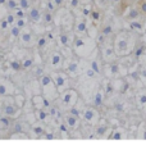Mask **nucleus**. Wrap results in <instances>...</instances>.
Listing matches in <instances>:
<instances>
[{
    "instance_id": "f257e3e1",
    "label": "nucleus",
    "mask_w": 146,
    "mask_h": 150,
    "mask_svg": "<svg viewBox=\"0 0 146 150\" xmlns=\"http://www.w3.org/2000/svg\"><path fill=\"white\" fill-rule=\"evenodd\" d=\"M73 54L81 59H89L97 49V42L89 36H76L72 45Z\"/></svg>"
},
{
    "instance_id": "f03ea898",
    "label": "nucleus",
    "mask_w": 146,
    "mask_h": 150,
    "mask_svg": "<svg viewBox=\"0 0 146 150\" xmlns=\"http://www.w3.org/2000/svg\"><path fill=\"white\" fill-rule=\"evenodd\" d=\"M39 85H40V88H41V91H42L41 94L49 101L53 103V101H56L58 99H59L60 94H59V91H58V88L55 86V83H54L50 73H44L42 76L39 78Z\"/></svg>"
},
{
    "instance_id": "7ed1b4c3",
    "label": "nucleus",
    "mask_w": 146,
    "mask_h": 150,
    "mask_svg": "<svg viewBox=\"0 0 146 150\" xmlns=\"http://www.w3.org/2000/svg\"><path fill=\"white\" fill-rule=\"evenodd\" d=\"M66 60H68V64H64V72L71 78H77L81 74H83L85 69L87 68V60L81 59L74 54L71 59H66Z\"/></svg>"
},
{
    "instance_id": "20e7f679",
    "label": "nucleus",
    "mask_w": 146,
    "mask_h": 150,
    "mask_svg": "<svg viewBox=\"0 0 146 150\" xmlns=\"http://www.w3.org/2000/svg\"><path fill=\"white\" fill-rule=\"evenodd\" d=\"M56 101L59 103L58 107H59L60 110L68 112L69 109H72L73 107L77 105V103L80 101V95L74 88H68L67 91H64L63 94H60V96Z\"/></svg>"
},
{
    "instance_id": "39448f33",
    "label": "nucleus",
    "mask_w": 146,
    "mask_h": 150,
    "mask_svg": "<svg viewBox=\"0 0 146 150\" xmlns=\"http://www.w3.org/2000/svg\"><path fill=\"white\" fill-rule=\"evenodd\" d=\"M21 112L22 109L17 107L14 99H13V95L0 99V114L6 115V117L12 119H16L21 115Z\"/></svg>"
},
{
    "instance_id": "423d86ee",
    "label": "nucleus",
    "mask_w": 146,
    "mask_h": 150,
    "mask_svg": "<svg viewBox=\"0 0 146 150\" xmlns=\"http://www.w3.org/2000/svg\"><path fill=\"white\" fill-rule=\"evenodd\" d=\"M114 50L118 57H124L131 52L130 35L126 32L118 33L114 39Z\"/></svg>"
},
{
    "instance_id": "0eeeda50",
    "label": "nucleus",
    "mask_w": 146,
    "mask_h": 150,
    "mask_svg": "<svg viewBox=\"0 0 146 150\" xmlns=\"http://www.w3.org/2000/svg\"><path fill=\"white\" fill-rule=\"evenodd\" d=\"M49 73L51 76L59 94H63L64 91L71 88V77L64 71H54V72H49Z\"/></svg>"
},
{
    "instance_id": "6e6552de",
    "label": "nucleus",
    "mask_w": 146,
    "mask_h": 150,
    "mask_svg": "<svg viewBox=\"0 0 146 150\" xmlns=\"http://www.w3.org/2000/svg\"><path fill=\"white\" fill-rule=\"evenodd\" d=\"M64 63H66V58L62 52H53L46 60V66L50 68V72L63 69Z\"/></svg>"
},
{
    "instance_id": "1a4fd4ad",
    "label": "nucleus",
    "mask_w": 146,
    "mask_h": 150,
    "mask_svg": "<svg viewBox=\"0 0 146 150\" xmlns=\"http://www.w3.org/2000/svg\"><path fill=\"white\" fill-rule=\"evenodd\" d=\"M76 36H87V31H89V25L85 17H76L73 22V30Z\"/></svg>"
},
{
    "instance_id": "9d476101",
    "label": "nucleus",
    "mask_w": 146,
    "mask_h": 150,
    "mask_svg": "<svg viewBox=\"0 0 146 150\" xmlns=\"http://www.w3.org/2000/svg\"><path fill=\"white\" fill-rule=\"evenodd\" d=\"M101 47V58H103V63L104 64H108V63H113L115 62L117 59V53L114 50V46H111L109 42L105 44L104 46H100Z\"/></svg>"
},
{
    "instance_id": "9b49d317",
    "label": "nucleus",
    "mask_w": 146,
    "mask_h": 150,
    "mask_svg": "<svg viewBox=\"0 0 146 150\" xmlns=\"http://www.w3.org/2000/svg\"><path fill=\"white\" fill-rule=\"evenodd\" d=\"M82 119L85 122H87V123H90V125H96L100 119V114H99V112L96 110L95 107H86L83 109Z\"/></svg>"
},
{
    "instance_id": "f8f14e48",
    "label": "nucleus",
    "mask_w": 146,
    "mask_h": 150,
    "mask_svg": "<svg viewBox=\"0 0 146 150\" xmlns=\"http://www.w3.org/2000/svg\"><path fill=\"white\" fill-rule=\"evenodd\" d=\"M31 103L32 107L35 108V110H37V109H47L49 110V108L53 105L51 101L47 100L42 94H35L31 99Z\"/></svg>"
},
{
    "instance_id": "ddd939ff",
    "label": "nucleus",
    "mask_w": 146,
    "mask_h": 150,
    "mask_svg": "<svg viewBox=\"0 0 146 150\" xmlns=\"http://www.w3.org/2000/svg\"><path fill=\"white\" fill-rule=\"evenodd\" d=\"M74 37H76V35H74L73 31H71V32L63 31V32H60L59 35H58L56 42H58V45H59L60 47H68V46L72 47Z\"/></svg>"
},
{
    "instance_id": "4468645a",
    "label": "nucleus",
    "mask_w": 146,
    "mask_h": 150,
    "mask_svg": "<svg viewBox=\"0 0 146 150\" xmlns=\"http://www.w3.org/2000/svg\"><path fill=\"white\" fill-rule=\"evenodd\" d=\"M121 71H122V67H121L118 63L113 62V63L104 64L103 73H104L107 77H115V76H119V74H121Z\"/></svg>"
},
{
    "instance_id": "2eb2a0df",
    "label": "nucleus",
    "mask_w": 146,
    "mask_h": 150,
    "mask_svg": "<svg viewBox=\"0 0 146 150\" xmlns=\"http://www.w3.org/2000/svg\"><path fill=\"white\" fill-rule=\"evenodd\" d=\"M63 122L67 125V127L69 128V131H74V129H77L80 127V118H77V117H74L73 114H71V113H64L63 115Z\"/></svg>"
},
{
    "instance_id": "dca6fc26",
    "label": "nucleus",
    "mask_w": 146,
    "mask_h": 150,
    "mask_svg": "<svg viewBox=\"0 0 146 150\" xmlns=\"http://www.w3.org/2000/svg\"><path fill=\"white\" fill-rule=\"evenodd\" d=\"M19 41L23 46L26 47H31L35 45V37H33L32 32L30 30H22V33H21V37H19Z\"/></svg>"
},
{
    "instance_id": "f3484780",
    "label": "nucleus",
    "mask_w": 146,
    "mask_h": 150,
    "mask_svg": "<svg viewBox=\"0 0 146 150\" xmlns=\"http://www.w3.org/2000/svg\"><path fill=\"white\" fill-rule=\"evenodd\" d=\"M14 87L11 83H6L4 80H0V98H5V96H11L14 95Z\"/></svg>"
},
{
    "instance_id": "a211bd4d",
    "label": "nucleus",
    "mask_w": 146,
    "mask_h": 150,
    "mask_svg": "<svg viewBox=\"0 0 146 150\" xmlns=\"http://www.w3.org/2000/svg\"><path fill=\"white\" fill-rule=\"evenodd\" d=\"M30 131H31L33 137H42L46 132L45 127H44V123H41V122H36V123L31 125L30 126Z\"/></svg>"
},
{
    "instance_id": "6ab92c4d",
    "label": "nucleus",
    "mask_w": 146,
    "mask_h": 150,
    "mask_svg": "<svg viewBox=\"0 0 146 150\" xmlns=\"http://www.w3.org/2000/svg\"><path fill=\"white\" fill-rule=\"evenodd\" d=\"M35 115L37 122H41V123H49L50 119H53L50 117V113L47 109H37V110H35Z\"/></svg>"
},
{
    "instance_id": "aec40b11",
    "label": "nucleus",
    "mask_w": 146,
    "mask_h": 150,
    "mask_svg": "<svg viewBox=\"0 0 146 150\" xmlns=\"http://www.w3.org/2000/svg\"><path fill=\"white\" fill-rule=\"evenodd\" d=\"M28 21L32 22V23H39V22L42 21V14L40 13L39 9H36V8L30 9V12H28Z\"/></svg>"
},
{
    "instance_id": "412c9836",
    "label": "nucleus",
    "mask_w": 146,
    "mask_h": 150,
    "mask_svg": "<svg viewBox=\"0 0 146 150\" xmlns=\"http://www.w3.org/2000/svg\"><path fill=\"white\" fill-rule=\"evenodd\" d=\"M13 125L14 123H13L12 118L0 114V131H8L11 127H13Z\"/></svg>"
},
{
    "instance_id": "4be33fe9",
    "label": "nucleus",
    "mask_w": 146,
    "mask_h": 150,
    "mask_svg": "<svg viewBox=\"0 0 146 150\" xmlns=\"http://www.w3.org/2000/svg\"><path fill=\"white\" fill-rule=\"evenodd\" d=\"M104 96H105L104 90H97L96 93L94 94V98H92L94 107H100V105H103V103H104Z\"/></svg>"
},
{
    "instance_id": "5701e85b",
    "label": "nucleus",
    "mask_w": 146,
    "mask_h": 150,
    "mask_svg": "<svg viewBox=\"0 0 146 150\" xmlns=\"http://www.w3.org/2000/svg\"><path fill=\"white\" fill-rule=\"evenodd\" d=\"M13 99H14L17 107H18L19 109H23V108H25L27 100H26V96H25V95H23L22 93H16L14 95H13Z\"/></svg>"
},
{
    "instance_id": "b1692460",
    "label": "nucleus",
    "mask_w": 146,
    "mask_h": 150,
    "mask_svg": "<svg viewBox=\"0 0 146 150\" xmlns=\"http://www.w3.org/2000/svg\"><path fill=\"white\" fill-rule=\"evenodd\" d=\"M9 67H11V69L13 72H21V71H23L22 60H19L18 58H12V59L9 60Z\"/></svg>"
},
{
    "instance_id": "393cba45",
    "label": "nucleus",
    "mask_w": 146,
    "mask_h": 150,
    "mask_svg": "<svg viewBox=\"0 0 146 150\" xmlns=\"http://www.w3.org/2000/svg\"><path fill=\"white\" fill-rule=\"evenodd\" d=\"M33 63H35V58H33V57H31V55L25 57L22 59V68H23V71L31 69L32 66H33Z\"/></svg>"
},
{
    "instance_id": "a878e982",
    "label": "nucleus",
    "mask_w": 146,
    "mask_h": 150,
    "mask_svg": "<svg viewBox=\"0 0 146 150\" xmlns=\"http://www.w3.org/2000/svg\"><path fill=\"white\" fill-rule=\"evenodd\" d=\"M108 132H109V127H108L107 125H99L96 127V135L99 136V137H104Z\"/></svg>"
},
{
    "instance_id": "bb28decb",
    "label": "nucleus",
    "mask_w": 146,
    "mask_h": 150,
    "mask_svg": "<svg viewBox=\"0 0 146 150\" xmlns=\"http://www.w3.org/2000/svg\"><path fill=\"white\" fill-rule=\"evenodd\" d=\"M9 33H11V37L12 39H18V37H21V33H22V28H19V27H17L16 25L11 27V30H9Z\"/></svg>"
},
{
    "instance_id": "cd10ccee",
    "label": "nucleus",
    "mask_w": 146,
    "mask_h": 150,
    "mask_svg": "<svg viewBox=\"0 0 146 150\" xmlns=\"http://www.w3.org/2000/svg\"><path fill=\"white\" fill-rule=\"evenodd\" d=\"M100 33L107 37V39H109V37L113 35V28H111L110 25H105V26H103V28L100 30Z\"/></svg>"
},
{
    "instance_id": "c85d7f7f",
    "label": "nucleus",
    "mask_w": 146,
    "mask_h": 150,
    "mask_svg": "<svg viewBox=\"0 0 146 150\" xmlns=\"http://www.w3.org/2000/svg\"><path fill=\"white\" fill-rule=\"evenodd\" d=\"M46 45H47V37L46 36H40L36 41L37 49H45Z\"/></svg>"
},
{
    "instance_id": "c756f323",
    "label": "nucleus",
    "mask_w": 146,
    "mask_h": 150,
    "mask_svg": "<svg viewBox=\"0 0 146 150\" xmlns=\"http://www.w3.org/2000/svg\"><path fill=\"white\" fill-rule=\"evenodd\" d=\"M53 19H54V17H53V13L51 12H45L42 14V22L45 23V25H49V23H51Z\"/></svg>"
},
{
    "instance_id": "7c9ffc66",
    "label": "nucleus",
    "mask_w": 146,
    "mask_h": 150,
    "mask_svg": "<svg viewBox=\"0 0 146 150\" xmlns=\"http://www.w3.org/2000/svg\"><path fill=\"white\" fill-rule=\"evenodd\" d=\"M90 18H91V21H92V23L95 25V23H97V22H100V12L99 11H94L91 12V16H90Z\"/></svg>"
},
{
    "instance_id": "2f4dec72",
    "label": "nucleus",
    "mask_w": 146,
    "mask_h": 150,
    "mask_svg": "<svg viewBox=\"0 0 146 150\" xmlns=\"http://www.w3.org/2000/svg\"><path fill=\"white\" fill-rule=\"evenodd\" d=\"M11 27H12V26L8 23V21L5 19V17H4V18L0 19V30H1V31H6V30H11Z\"/></svg>"
},
{
    "instance_id": "473e14b6",
    "label": "nucleus",
    "mask_w": 146,
    "mask_h": 150,
    "mask_svg": "<svg viewBox=\"0 0 146 150\" xmlns=\"http://www.w3.org/2000/svg\"><path fill=\"white\" fill-rule=\"evenodd\" d=\"M5 19L8 21V23H9L11 26H14V25H16L17 18H16L14 13H9V14H6V16H5Z\"/></svg>"
},
{
    "instance_id": "72a5a7b5",
    "label": "nucleus",
    "mask_w": 146,
    "mask_h": 150,
    "mask_svg": "<svg viewBox=\"0 0 146 150\" xmlns=\"http://www.w3.org/2000/svg\"><path fill=\"white\" fill-rule=\"evenodd\" d=\"M11 139H28V136L26 135V132H13Z\"/></svg>"
},
{
    "instance_id": "f704fd0d",
    "label": "nucleus",
    "mask_w": 146,
    "mask_h": 150,
    "mask_svg": "<svg viewBox=\"0 0 146 150\" xmlns=\"http://www.w3.org/2000/svg\"><path fill=\"white\" fill-rule=\"evenodd\" d=\"M110 139H113V140H121L122 137H123V135H122V132L119 131V129H115V131L111 132V135L109 136Z\"/></svg>"
},
{
    "instance_id": "c9c22d12",
    "label": "nucleus",
    "mask_w": 146,
    "mask_h": 150,
    "mask_svg": "<svg viewBox=\"0 0 146 150\" xmlns=\"http://www.w3.org/2000/svg\"><path fill=\"white\" fill-rule=\"evenodd\" d=\"M94 9L91 8V5H86L85 8L82 9V16L85 17V18H87V17H90L91 16V12H92Z\"/></svg>"
},
{
    "instance_id": "e433bc0d",
    "label": "nucleus",
    "mask_w": 146,
    "mask_h": 150,
    "mask_svg": "<svg viewBox=\"0 0 146 150\" xmlns=\"http://www.w3.org/2000/svg\"><path fill=\"white\" fill-rule=\"evenodd\" d=\"M26 25H27V21H26V18H18L16 21V26L17 27H19V28H25L26 27Z\"/></svg>"
},
{
    "instance_id": "4c0bfd02",
    "label": "nucleus",
    "mask_w": 146,
    "mask_h": 150,
    "mask_svg": "<svg viewBox=\"0 0 146 150\" xmlns=\"http://www.w3.org/2000/svg\"><path fill=\"white\" fill-rule=\"evenodd\" d=\"M14 16H16L17 19H18V18H25V12H23L22 8L16 9V11H14Z\"/></svg>"
},
{
    "instance_id": "58836bf2",
    "label": "nucleus",
    "mask_w": 146,
    "mask_h": 150,
    "mask_svg": "<svg viewBox=\"0 0 146 150\" xmlns=\"http://www.w3.org/2000/svg\"><path fill=\"white\" fill-rule=\"evenodd\" d=\"M111 91H113V83H111L110 81H108L107 85H105V90H104V93H105V94H109V93H111Z\"/></svg>"
},
{
    "instance_id": "ea45409f",
    "label": "nucleus",
    "mask_w": 146,
    "mask_h": 150,
    "mask_svg": "<svg viewBox=\"0 0 146 150\" xmlns=\"http://www.w3.org/2000/svg\"><path fill=\"white\" fill-rule=\"evenodd\" d=\"M19 5H21L22 9H28L30 3H28V0H19Z\"/></svg>"
},
{
    "instance_id": "a19ab883",
    "label": "nucleus",
    "mask_w": 146,
    "mask_h": 150,
    "mask_svg": "<svg viewBox=\"0 0 146 150\" xmlns=\"http://www.w3.org/2000/svg\"><path fill=\"white\" fill-rule=\"evenodd\" d=\"M8 9H12V11H16V1L14 0H9L8 1Z\"/></svg>"
},
{
    "instance_id": "79ce46f5",
    "label": "nucleus",
    "mask_w": 146,
    "mask_h": 150,
    "mask_svg": "<svg viewBox=\"0 0 146 150\" xmlns=\"http://www.w3.org/2000/svg\"><path fill=\"white\" fill-rule=\"evenodd\" d=\"M138 101H140V104H141V105L146 104V95H145V94L138 95Z\"/></svg>"
},
{
    "instance_id": "37998d69",
    "label": "nucleus",
    "mask_w": 146,
    "mask_h": 150,
    "mask_svg": "<svg viewBox=\"0 0 146 150\" xmlns=\"http://www.w3.org/2000/svg\"><path fill=\"white\" fill-rule=\"evenodd\" d=\"M42 137H44V139H50V140H51V139L55 137V136H54L53 132H50V134H47V132H45V135H44Z\"/></svg>"
},
{
    "instance_id": "c03bdc74",
    "label": "nucleus",
    "mask_w": 146,
    "mask_h": 150,
    "mask_svg": "<svg viewBox=\"0 0 146 150\" xmlns=\"http://www.w3.org/2000/svg\"><path fill=\"white\" fill-rule=\"evenodd\" d=\"M78 4H80V0H72V1H71V6H72V8H76Z\"/></svg>"
},
{
    "instance_id": "a18cd8bd",
    "label": "nucleus",
    "mask_w": 146,
    "mask_h": 150,
    "mask_svg": "<svg viewBox=\"0 0 146 150\" xmlns=\"http://www.w3.org/2000/svg\"><path fill=\"white\" fill-rule=\"evenodd\" d=\"M54 4H55V6H62L63 0H54Z\"/></svg>"
},
{
    "instance_id": "49530a36",
    "label": "nucleus",
    "mask_w": 146,
    "mask_h": 150,
    "mask_svg": "<svg viewBox=\"0 0 146 150\" xmlns=\"http://www.w3.org/2000/svg\"><path fill=\"white\" fill-rule=\"evenodd\" d=\"M141 12L146 13V3H142V5H141Z\"/></svg>"
},
{
    "instance_id": "de8ad7c7",
    "label": "nucleus",
    "mask_w": 146,
    "mask_h": 150,
    "mask_svg": "<svg viewBox=\"0 0 146 150\" xmlns=\"http://www.w3.org/2000/svg\"><path fill=\"white\" fill-rule=\"evenodd\" d=\"M5 3V0H0V4H4Z\"/></svg>"
},
{
    "instance_id": "09e8293b",
    "label": "nucleus",
    "mask_w": 146,
    "mask_h": 150,
    "mask_svg": "<svg viewBox=\"0 0 146 150\" xmlns=\"http://www.w3.org/2000/svg\"><path fill=\"white\" fill-rule=\"evenodd\" d=\"M45 1H49V0H45Z\"/></svg>"
}]
</instances>
